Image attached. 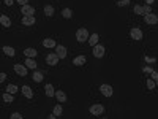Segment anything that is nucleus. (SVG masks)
<instances>
[{
  "mask_svg": "<svg viewBox=\"0 0 158 119\" xmlns=\"http://www.w3.org/2000/svg\"><path fill=\"white\" fill-rule=\"evenodd\" d=\"M144 10H146V15H147V13H152V8H150V5H146V7H144Z\"/></svg>",
  "mask_w": 158,
  "mask_h": 119,
  "instance_id": "35",
  "label": "nucleus"
},
{
  "mask_svg": "<svg viewBox=\"0 0 158 119\" xmlns=\"http://www.w3.org/2000/svg\"><path fill=\"white\" fill-rule=\"evenodd\" d=\"M55 99L59 100V102H67V94L63 92V91H57V92H55Z\"/></svg>",
  "mask_w": 158,
  "mask_h": 119,
  "instance_id": "16",
  "label": "nucleus"
},
{
  "mask_svg": "<svg viewBox=\"0 0 158 119\" xmlns=\"http://www.w3.org/2000/svg\"><path fill=\"white\" fill-rule=\"evenodd\" d=\"M146 84H147L149 89H155V86H157V83H155V80H153V78H152V80L149 78V80L146 81Z\"/></svg>",
  "mask_w": 158,
  "mask_h": 119,
  "instance_id": "27",
  "label": "nucleus"
},
{
  "mask_svg": "<svg viewBox=\"0 0 158 119\" xmlns=\"http://www.w3.org/2000/svg\"><path fill=\"white\" fill-rule=\"evenodd\" d=\"M43 46L44 48H55L57 45H55V42L52 38H46V40H43Z\"/></svg>",
  "mask_w": 158,
  "mask_h": 119,
  "instance_id": "18",
  "label": "nucleus"
},
{
  "mask_svg": "<svg viewBox=\"0 0 158 119\" xmlns=\"http://www.w3.org/2000/svg\"><path fill=\"white\" fill-rule=\"evenodd\" d=\"M98 40H100L98 34H92V35L89 37V43H90V46H95V45H98Z\"/></svg>",
  "mask_w": 158,
  "mask_h": 119,
  "instance_id": "17",
  "label": "nucleus"
},
{
  "mask_svg": "<svg viewBox=\"0 0 158 119\" xmlns=\"http://www.w3.org/2000/svg\"><path fill=\"white\" fill-rule=\"evenodd\" d=\"M32 78H33L35 83H41V81H43V73H41V72H35L33 75H32Z\"/></svg>",
  "mask_w": 158,
  "mask_h": 119,
  "instance_id": "22",
  "label": "nucleus"
},
{
  "mask_svg": "<svg viewBox=\"0 0 158 119\" xmlns=\"http://www.w3.org/2000/svg\"><path fill=\"white\" fill-rule=\"evenodd\" d=\"M62 111H63L62 105H55V107H54V114H55V116H62Z\"/></svg>",
  "mask_w": 158,
  "mask_h": 119,
  "instance_id": "28",
  "label": "nucleus"
},
{
  "mask_svg": "<svg viewBox=\"0 0 158 119\" xmlns=\"http://www.w3.org/2000/svg\"><path fill=\"white\" fill-rule=\"evenodd\" d=\"M144 72H147V73H152L153 70H152V68H150V67H146V68H144Z\"/></svg>",
  "mask_w": 158,
  "mask_h": 119,
  "instance_id": "37",
  "label": "nucleus"
},
{
  "mask_svg": "<svg viewBox=\"0 0 158 119\" xmlns=\"http://www.w3.org/2000/svg\"><path fill=\"white\" fill-rule=\"evenodd\" d=\"M25 67L27 68H32V70H36V62L33 57H27L25 59Z\"/></svg>",
  "mask_w": 158,
  "mask_h": 119,
  "instance_id": "12",
  "label": "nucleus"
},
{
  "mask_svg": "<svg viewBox=\"0 0 158 119\" xmlns=\"http://www.w3.org/2000/svg\"><path fill=\"white\" fill-rule=\"evenodd\" d=\"M22 94H24V97H27V99H32L33 97V91H32V88L30 86H22Z\"/></svg>",
  "mask_w": 158,
  "mask_h": 119,
  "instance_id": "11",
  "label": "nucleus"
},
{
  "mask_svg": "<svg viewBox=\"0 0 158 119\" xmlns=\"http://www.w3.org/2000/svg\"><path fill=\"white\" fill-rule=\"evenodd\" d=\"M0 22H2V26L7 27V29L11 26V21H10V18H8L7 15H2V16H0Z\"/></svg>",
  "mask_w": 158,
  "mask_h": 119,
  "instance_id": "15",
  "label": "nucleus"
},
{
  "mask_svg": "<svg viewBox=\"0 0 158 119\" xmlns=\"http://www.w3.org/2000/svg\"><path fill=\"white\" fill-rule=\"evenodd\" d=\"M130 3V0H117V5L119 7H127Z\"/></svg>",
  "mask_w": 158,
  "mask_h": 119,
  "instance_id": "30",
  "label": "nucleus"
},
{
  "mask_svg": "<svg viewBox=\"0 0 158 119\" xmlns=\"http://www.w3.org/2000/svg\"><path fill=\"white\" fill-rule=\"evenodd\" d=\"M152 78L155 80V83H157V86H158V73H157V72H152Z\"/></svg>",
  "mask_w": 158,
  "mask_h": 119,
  "instance_id": "32",
  "label": "nucleus"
},
{
  "mask_svg": "<svg viewBox=\"0 0 158 119\" xmlns=\"http://www.w3.org/2000/svg\"><path fill=\"white\" fill-rule=\"evenodd\" d=\"M62 16L65 18V19H70V18L73 16V11L70 10V8H63V10H62Z\"/></svg>",
  "mask_w": 158,
  "mask_h": 119,
  "instance_id": "24",
  "label": "nucleus"
},
{
  "mask_svg": "<svg viewBox=\"0 0 158 119\" xmlns=\"http://www.w3.org/2000/svg\"><path fill=\"white\" fill-rule=\"evenodd\" d=\"M14 72H16L19 76H27V67H25V65L16 64V65H14Z\"/></svg>",
  "mask_w": 158,
  "mask_h": 119,
  "instance_id": "10",
  "label": "nucleus"
},
{
  "mask_svg": "<svg viewBox=\"0 0 158 119\" xmlns=\"http://www.w3.org/2000/svg\"><path fill=\"white\" fill-rule=\"evenodd\" d=\"M104 51H106V49H104L103 45H95V46H93V56H95L96 59H101V57H103V56H104Z\"/></svg>",
  "mask_w": 158,
  "mask_h": 119,
  "instance_id": "4",
  "label": "nucleus"
},
{
  "mask_svg": "<svg viewBox=\"0 0 158 119\" xmlns=\"http://www.w3.org/2000/svg\"><path fill=\"white\" fill-rule=\"evenodd\" d=\"M55 54H57L60 59H65L67 57V48H65L63 45H57V46H55Z\"/></svg>",
  "mask_w": 158,
  "mask_h": 119,
  "instance_id": "8",
  "label": "nucleus"
},
{
  "mask_svg": "<svg viewBox=\"0 0 158 119\" xmlns=\"http://www.w3.org/2000/svg\"><path fill=\"white\" fill-rule=\"evenodd\" d=\"M100 91H101V94H103L104 97H111V95L114 94V91H112V88H111L109 84H101Z\"/></svg>",
  "mask_w": 158,
  "mask_h": 119,
  "instance_id": "5",
  "label": "nucleus"
},
{
  "mask_svg": "<svg viewBox=\"0 0 158 119\" xmlns=\"http://www.w3.org/2000/svg\"><path fill=\"white\" fill-rule=\"evenodd\" d=\"M104 113V107L100 103H95L90 107V114H93V116H101V114Z\"/></svg>",
  "mask_w": 158,
  "mask_h": 119,
  "instance_id": "2",
  "label": "nucleus"
},
{
  "mask_svg": "<svg viewBox=\"0 0 158 119\" xmlns=\"http://www.w3.org/2000/svg\"><path fill=\"white\" fill-rule=\"evenodd\" d=\"M144 21L147 22V24H158V16L157 15H153V13H147V15H144Z\"/></svg>",
  "mask_w": 158,
  "mask_h": 119,
  "instance_id": "3",
  "label": "nucleus"
},
{
  "mask_svg": "<svg viewBox=\"0 0 158 119\" xmlns=\"http://www.w3.org/2000/svg\"><path fill=\"white\" fill-rule=\"evenodd\" d=\"M89 30L86 27H81V29L76 30V40L79 43H84V42H89Z\"/></svg>",
  "mask_w": 158,
  "mask_h": 119,
  "instance_id": "1",
  "label": "nucleus"
},
{
  "mask_svg": "<svg viewBox=\"0 0 158 119\" xmlns=\"http://www.w3.org/2000/svg\"><path fill=\"white\" fill-rule=\"evenodd\" d=\"M134 13H136V15H139V16H144V15H146V10H144V7L136 5V7H134Z\"/></svg>",
  "mask_w": 158,
  "mask_h": 119,
  "instance_id": "26",
  "label": "nucleus"
},
{
  "mask_svg": "<svg viewBox=\"0 0 158 119\" xmlns=\"http://www.w3.org/2000/svg\"><path fill=\"white\" fill-rule=\"evenodd\" d=\"M24 54H25V57H36L38 51H36V49H33V48H27L25 51H24Z\"/></svg>",
  "mask_w": 158,
  "mask_h": 119,
  "instance_id": "19",
  "label": "nucleus"
},
{
  "mask_svg": "<svg viewBox=\"0 0 158 119\" xmlns=\"http://www.w3.org/2000/svg\"><path fill=\"white\" fill-rule=\"evenodd\" d=\"M130 37H131L133 40H136V42H139V40H142V30L134 27V29H131V32H130Z\"/></svg>",
  "mask_w": 158,
  "mask_h": 119,
  "instance_id": "6",
  "label": "nucleus"
},
{
  "mask_svg": "<svg viewBox=\"0 0 158 119\" xmlns=\"http://www.w3.org/2000/svg\"><path fill=\"white\" fill-rule=\"evenodd\" d=\"M59 56L55 53H51V54H48V57H46V62L49 64V65H57L59 64Z\"/></svg>",
  "mask_w": 158,
  "mask_h": 119,
  "instance_id": "7",
  "label": "nucleus"
},
{
  "mask_svg": "<svg viewBox=\"0 0 158 119\" xmlns=\"http://www.w3.org/2000/svg\"><path fill=\"white\" fill-rule=\"evenodd\" d=\"M21 13H22L24 16H33L35 8H33V7H30V5H22V8H21Z\"/></svg>",
  "mask_w": 158,
  "mask_h": 119,
  "instance_id": "9",
  "label": "nucleus"
},
{
  "mask_svg": "<svg viewBox=\"0 0 158 119\" xmlns=\"http://www.w3.org/2000/svg\"><path fill=\"white\" fill-rule=\"evenodd\" d=\"M46 95L48 97H55V91L52 84H46Z\"/></svg>",
  "mask_w": 158,
  "mask_h": 119,
  "instance_id": "20",
  "label": "nucleus"
},
{
  "mask_svg": "<svg viewBox=\"0 0 158 119\" xmlns=\"http://www.w3.org/2000/svg\"><path fill=\"white\" fill-rule=\"evenodd\" d=\"M17 3H19V5H27V0H16Z\"/></svg>",
  "mask_w": 158,
  "mask_h": 119,
  "instance_id": "36",
  "label": "nucleus"
},
{
  "mask_svg": "<svg viewBox=\"0 0 158 119\" xmlns=\"http://www.w3.org/2000/svg\"><path fill=\"white\" fill-rule=\"evenodd\" d=\"M146 61H149V62H155V59H153V57H146Z\"/></svg>",
  "mask_w": 158,
  "mask_h": 119,
  "instance_id": "38",
  "label": "nucleus"
},
{
  "mask_svg": "<svg viewBox=\"0 0 158 119\" xmlns=\"http://www.w3.org/2000/svg\"><path fill=\"white\" fill-rule=\"evenodd\" d=\"M73 64H74V65H78V67L84 65V64H86V56H84V54H82V56H78V57H74V59H73Z\"/></svg>",
  "mask_w": 158,
  "mask_h": 119,
  "instance_id": "13",
  "label": "nucleus"
},
{
  "mask_svg": "<svg viewBox=\"0 0 158 119\" xmlns=\"http://www.w3.org/2000/svg\"><path fill=\"white\" fill-rule=\"evenodd\" d=\"M3 100H5L7 103H11V102H13V94L5 92V94H3Z\"/></svg>",
  "mask_w": 158,
  "mask_h": 119,
  "instance_id": "29",
  "label": "nucleus"
},
{
  "mask_svg": "<svg viewBox=\"0 0 158 119\" xmlns=\"http://www.w3.org/2000/svg\"><path fill=\"white\" fill-rule=\"evenodd\" d=\"M3 53L7 54V56H10V57H14V49H13L11 46H3Z\"/></svg>",
  "mask_w": 158,
  "mask_h": 119,
  "instance_id": "23",
  "label": "nucleus"
},
{
  "mask_svg": "<svg viewBox=\"0 0 158 119\" xmlns=\"http://www.w3.org/2000/svg\"><path fill=\"white\" fill-rule=\"evenodd\" d=\"M5 78H7V73H0V83H3Z\"/></svg>",
  "mask_w": 158,
  "mask_h": 119,
  "instance_id": "34",
  "label": "nucleus"
},
{
  "mask_svg": "<svg viewBox=\"0 0 158 119\" xmlns=\"http://www.w3.org/2000/svg\"><path fill=\"white\" fill-rule=\"evenodd\" d=\"M21 118H22L21 113H13L11 114V119H21Z\"/></svg>",
  "mask_w": 158,
  "mask_h": 119,
  "instance_id": "31",
  "label": "nucleus"
},
{
  "mask_svg": "<svg viewBox=\"0 0 158 119\" xmlns=\"http://www.w3.org/2000/svg\"><path fill=\"white\" fill-rule=\"evenodd\" d=\"M17 91H19V88L14 86V84H8V86H7V92H10V94H16Z\"/></svg>",
  "mask_w": 158,
  "mask_h": 119,
  "instance_id": "25",
  "label": "nucleus"
},
{
  "mask_svg": "<svg viewBox=\"0 0 158 119\" xmlns=\"http://www.w3.org/2000/svg\"><path fill=\"white\" fill-rule=\"evenodd\" d=\"M3 2H5V5H7V7H11L13 3H14V0H3Z\"/></svg>",
  "mask_w": 158,
  "mask_h": 119,
  "instance_id": "33",
  "label": "nucleus"
},
{
  "mask_svg": "<svg viewBox=\"0 0 158 119\" xmlns=\"http://www.w3.org/2000/svg\"><path fill=\"white\" fill-rule=\"evenodd\" d=\"M153 2H155V0H147V3H149V5H152Z\"/></svg>",
  "mask_w": 158,
  "mask_h": 119,
  "instance_id": "39",
  "label": "nucleus"
},
{
  "mask_svg": "<svg viewBox=\"0 0 158 119\" xmlns=\"http://www.w3.org/2000/svg\"><path fill=\"white\" fill-rule=\"evenodd\" d=\"M22 24L24 26H33L35 24V16H24L22 18Z\"/></svg>",
  "mask_w": 158,
  "mask_h": 119,
  "instance_id": "14",
  "label": "nucleus"
},
{
  "mask_svg": "<svg viewBox=\"0 0 158 119\" xmlns=\"http://www.w3.org/2000/svg\"><path fill=\"white\" fill-rule=\"evenodd\" d=\"M44 15L48 16V18L54 16V7H52V5H46V7H44Z\"/></svg>",
  "mask_w": 158,
  "mask_h": 119,
  "instance_id": "21",
  "label": "nucleus"
}]
</instances>
